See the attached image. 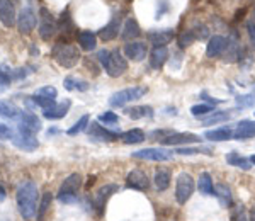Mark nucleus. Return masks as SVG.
Listing matches in <instances>:
<instances>
[{"label": "nucleus", "instance_id": "f257e3e1", "mask_svg": "<svg viewBox=\"0 0 255 221\" xmlns=\"http://www.w3.org/2000/svg\"><path fill=\"white\" fill-rule=\"evenodd\" d=\"M15 201H17V210L24 220L34 218L38 213V186L31 181H24L19 184L17 192H15Z\"/></svg>", "mask_w": 255, "mask_h": 221}, {"label": "nucleus", "instance_id": "f03ea898", "mask_svg": "<svg viewBox=\"0 0 255 221\" xmlns=\"http://www.w3.org/2000/svg\"><path fill=\"white\" fill-rule=\"evenodd\" d=\"M51 56H53V60L63 68H73L80 61L79 48L70 43H63V41L55 43V46H53V50H51Z\"/></svg>", "mask_w": 255, "mask_h": 221}, {"label": "nucleus", "instance_id": "7ed1b4c3", "mask_svg": "<svg viewBox=\"0 0 255 221\" xmlns=\"http://www.w3.org/2000/svg\"><path fill=\"white\" fill-rule=\"evenodd\" d=\"M82 187V177L80 174H70L63 182H61L60 189H58V199L63 204H73L77 203V194H79Z\"/></svg>", "mask_w": 255, "mask_h": 221}, {"label": "nucleus", "instance_id": "20e7f679", "mask_svg": "<svg viewBox=\"0 0 255 221\" xmlns=\"http://www.w3.org/2000/svg\"><path fill=\"white\" fill-rule=\"evenodd\" d=\"M146 92H148V87H143V85H133V87L123 89V91L111 96L109 106L111 108H123V106L129 104V102L145 97Z\"/></svg>", "mask_w": 255, "mask_h": 221}, {"label": "nucleus", "instance_id": "39448f33", "mask_svg": "<svg viewBox=\"0 0 255 221\" xmlns=\"http://www.w3.org/2000/svg\"><path fill=\"white\" fill-rule=\"evenodd\" d=\"M194 189H196V182H194V179H192V175L187 174V172L179 174V177H177V181H175L177 203H179L180 206L186 204L189 199L192 198V194H194Z\"/></svg>", "mask_w": 255, "mask_h": 221}, {"label": "nucleus", "instance_id": "423d86ee", "mask_svg": "<svg viewBox=\"0 0 255 221\" xmlns=\"http://www.w3.org/2000/svg\"><path fill=\"white\" fill-rule=\"evenodd\" d=\"M39 36L44 41H51V38H55V34L58 32V22L55 20V17L51 15L46 7L39 10Z\"/></svg>", "mask_w": 255, "mask_h": 221}, {"label": "nucleus", "instance_id": "0eeeda50", "mask_svg": "<svg viewBox=\"0 0 255 221\" xmlns=\"http://www.w3.org/2000/svg\"><path fill=\"white\" fill-rule=\"evenodd\" d=\"M36 20H38V15H36L34 5L32 2H27L17 15V27L20 34H31L36 27Z\"/></svg>", "mask_w": 255, "mask_h": 221}, {"label": "nucleus", "instance_id": "6e6552de", "mask_svg": "<svg viewBox=\"0 0 255 221\" xmlns=\"http://www.w3.org/2000/svg\"><path fill=\"white\" fill-rule=\"evenodd\" d=\"M106 72H108V75L113 77V79H118V77L125 75L128 72V60H126L125 53L119 50V48L111 51L109 61H108V65H106Z\"/></svg>", "mask_w": 255, "mask_h": 221}, {"label": "nucleus", "instance_id": "1a4fd4ad", "mask_svg": "<svg viewBox=\"0 0 255 221\" xmlns=\"http://www.w3.org/2000/svg\"><path fill=\"white\" fill-rule=\"evenodd\" d=\"M131 157L136 160H146V162H168L174 158V150L165 148H143L138 151H133Z\"/></svg>", "mask_w": 255, "mask_h": 221}, {"label": "nucleus", "instance_id": "9d476101", "mask_svg": "<svg viewBox=\"0 0 255 221\" xmlns=\"http://www.w3.org/2000/svg\"><path fill=\"white\" fill-rule=\"evenodd\" d=\"M119 191V186L118 184H106L99 189L96 194H94V199H92V206L96 210L97 216H102L104 215V210H106V204H108L109 198L113 194H116Z\"/></svg>", "mask_w": 255, "mask_h": 221}, {"label": "nucleus", "instance_id": "9b49d317", "mask_svg": "<svg viewBox=\"0 0 255 221\" xmlns=\"http://www.w3.org/2000/svg\"><path fill=\"white\" fill-rule=\"evenodd\" d=\"M17 122V129L20 134H36L38 131H41V119L36 114L27 112V110H22Z\"/></svg>", "mask_w": 255, "mask_h": 221}, {"label": "nucleus", "instance_id": "f8f14e48", "mask_svg": "<svg viewBox=\"0 0 255 221\" xmlns=\"http://www.w3.org/2000/svg\"><path fill=\"white\" fill-rule=\"evenodd\" d=\"M118 131H111L108 128H104V126L101 124L99 121H92L89 122V136L94 138V140H99V141H114L119 138Z\"/></svg>", "mask_w": 255, "mask_h": 221}, {"label": "nucleus", "instance_id": "ddd939ff", "mask_svg": "<svg viewBox=\"0 0 255 221\" xmlns=\"http://www.w3.org/2000/svg\"><path fill=\"white\" fill-rule=\"evenodd\" d=\"M126 187L128 189H134V191H148V187H150V179H148V175L143 170L134 169L128 174Z\"/></svg>", "mask_w": 255, "mask_h": 221}, {"label": "nucleus", "instance_id": "4468645a", "mask_svg": "<svg viewBox=\"0 0 255 221\" xmlns=\"http://www.w3.org/2000/svg\"><path fill=\"white\" fill-rule=\"evenodd\" d=\"M163 146H177V145H191V143L201 141V138L194 133H172L170 136H165L158 140Z\"/></svg>", "mask_w": 255, "mask_h": 221}, {"label": "nucleus", "instance_id": "2eb2a0df", "mask_svg": "<svg viewBox=\"0 0 255 221\" xmlns=\"http://www.w3.org/2000/svg\"><path fill=\"white\" fill-rule=\"evenodd\" d=\"M123 53H125L126 58L133 61H141L148 55V44L143 43V41H131V43H126V46L123 48Z\"/></svg>", "mask_w": 255, "mask_h": 221}, {"label": "nucleus", "instance_id": "dca6fc26", "mask_svg": "<svg viewBox=\"0 0 255 221\" xmlns=\"http://www.w3.org/2000/svg\"><path fill=\"white\" fill-rule=\"evenodd\" d=\"M223 55V61H226V63H235V61L242 58V48L240 43H238V34L235 31L232 32L230 38H226V50Z\"/></svg>", "mask_w": 255, "mask_h": 221}, {"label": "nucleus", "instance_id": "f3484780", "mask_svg": "<svg viewBox=\"0 0 255 221\" xmlns=\"http://www.w3.org/2000/svg\"><path fill=\"white\" fill-rule=\"evenodd\" d=\"M174 38H175L174 29H151L146 32V39L153 46H167Z\"/></svg>", "mask_w": 255, "mask_h": 221}, {"label": "nucleus", "instance_id": "a211bd4d", "mask_svg": "<svg viewBox=\"0 0 255 221\" xmlns=\"http://www.w3.org/2000/svg\"><path fill=\"white\" fill-rule=\"evenodd\" d=\"M250 138H255V121L244 119V121L237 122L235 131H233V140L245 141V140H250Z\"/></svg>", "mask_w": 255, "mask_h": 221}, {"label": "nucleus", "instance_id": "6ab92c4d", "mask_svg": "<svg viewBox=\"0 0 255 221\" xmlns=\"http://www.w3.org/2000/svg\"><path fill=\"white\" fill-rule=\"evenodd\" d=\"M226 50V38L225 36L215 34L209 38V43L206 46V56L208 58H218L221 56Z\"/></svg>", "mask_w": 255, "mask_h": 221}, {"label": "nucleus", "instance_id": "aec40b11", "mask_svg": "<svg viewBox=\"0 0 255 221\" xmlns=\"http://www.w3.org/2000/svg\"><path fill=\"white\" fill-rule=\"evenodd\" d=\"M119 29H121V15L116 14L113 19H111L109 24H106V26L99 31V38L102 41H113L118 38Z\"/></svg>", "mask_w": 255, "mask_h": 221}, {"label": "nucleus", "instance_id": "412c9836", "mask_svg": "<svg viewBox=\"0 0 255 221\" xmlns=\"http://www.w3.org/2000/svg\"><path fill=\"white\" fill-rule=\"evenodd\" d=\"M0 20L5 27H12L15 24L14 0H0Z\"/></svg>", "mask_w": 255, "mask_h": 221}, {"label": "nucleus", "instance_id": "4be33fe9", "mask_svg": "<svg viewBox=\"0 0 255 221\" xmlns=\"http://www.w3.org/2000/svg\"><path fill=\"white\" fill-rule=\"evenodd\" d=\"M70 108H72V101L70 99H65L63 102H60V104H55L51 109H46L43 110V116L46 117V119H61V117H65L68 114Z\"/></svg>", "mask_w": 255, "mask_h": 221}, {"label": "nucleus", "instance_id": "5701e85b", "mask_svg": "<svg viewBox=\"0 0 255 221\" xmlns=\"http://www.w3.org/2000/svg\"><path fill=\"white\" fill-rule=\"evenodd\" d=\"M167 60H168L167 46H155L153 50H151L150 56H148L150 67L153 68V70H160V68H162L163 65L167 63Z\"/></svg>", "mask_w": 255, "mask_h": 221}, {"label": "nucleus", "instance_id": "b1692460", "mask_svg": "<svg viewBox=\"0 0 255 221\" xmlns=\"http://www.w3.org/2000/svg\"><path fill=\"white\" fill-rule=\"evenodd\" d=\"M233 129L232 126H221V128L209 129L204 133V138L209 141H228L233 140Z\"/></svg>", "mask_w": 255, "mask_h": 221}, {"label": "nucleus", "instance_id": "393cba45", "mask_svg": "<svg viewBox=\"0 0 255 221\" xmlns=\"http://www.w3.org/2000/svg\"><path fill=\"white\" fill-rule=\"evenodd\" d=\"M14 146H17L19 150L24 151H34L39 146V141L34 138V134H17V136L12 138Z\"/></svg>", "mask_w": 255, "mask_h": 221}, {"label": "nucleus", "instance_id": "a878e982", "mask_svg": "<svg viewBox=\"0 0 255 221\" xmlns=\"http://www.w3.org/2000/svg\"><path fill=\"white\" fill-rule=\"evenodd\" d=\"M139 34H141V29H139L138 20L134 19V17H128L126 22H125V26H123V32H121L123 39H125V41L136 39Z\"/></svg>", "mask_w": 255, "mask_h": 221}, {"label": "nucleus", "instance_id": "bb28decb", "mask_svg": "<svg viewBox=\"0 0 255 221\" xmlns=\"http://www.w3.org/2000/svg\"><path fill=\"white\" fill-rule=\"evenodd\" d=\"M146 138V134L143 133V129L139 128H133V129H128L125 133L119 134V140L126 145H138V143H143Z\"/></svg>", "mask_w": 255, "mask_h": 221}, {"label": "nucleus", "instance_id": "cd10ccee", "mask_svg": "<svg viewBox=\"0 0 255 221\" xmlns=\"http://www.w3.org/2000/svg\"><path fill=\"white\" fill-rule=\"evenodd\" d=\"M125 114L131 119H143V117H153V108L150 106H134V108L125 109Z\"/></svg>", "mask_w": 255, "mask_h": 221}, {"label": "nucleus", "instance_id": "c85d7f7f", "mask_svg": "<svg viewBox=\"0 0 255 221\" xmlns=\"http://www.w3.org/2000/svg\"><path fill=\"white\" fill-rule=\"evenodd\" d=\"M213 196H216L221 206H225V208L232 206V201H233L232 191H230V187L226 186V184H216L215 191H213Z\"/></svg>", "mask_w": 255, "mask_h": 221}, {"label": "nucleus", "instance_id": "c756f323", "mask_svg": "<svg viewBox=\"0 0 255 221\" xmlns=\"http://www.w3.org/2000/svg\"><path fill=\"white\" fill-rule=\"evenodd\" d=\"M153 181H155V187H157L158 191H167L172 181L170 170L165 169V167H160V169H157V172H155Z\"/></svg>", "mask_w": 255, "mask_h": 221}, {"label": "nucleus", "instance_id": "7c9ffc66", "mask_svg": "<svg viewBox=\"0 0 255 221\" xmlns=\"http://www.w3.org/2000/svg\"><path fill=\"white\" fill-rule=\"evenodd\" d=\"M226 163H228V165H233V167H238V169H242V170L252 169V162H250V158L242 157L238 151H230V153L226 155Z\"/></svg>", "mask_w": 255, "mask_h": 221}, {"label": "nucleus", "instance_id": "2f4dec72", "mask_svg": "<svg viewBox=\"0 0 255 221\" xmlns=\"http://www.w3.org/2000/svg\"><path fill=\"white\" fill-rule=\"evenodd\" d=\"M230 119H232V112H228V110H215V112L209 114V116L201 117V124L211 126V124H220V122H225Z\"/></svg>", "mask_w": 255, "mask_h": 221}, {"label": "nucleus", "instance_id": "473e14b6", "mask_svg": "<svg viewBox=\"0 0 255 221\" xmlns=\"http://www.w3.org/2000/svg\"><path fill=\"white\" fill-rule=\"evenodd\" d=\"M20 114H22V110L15 104L0 99V117H5V119H19Z\"/></svg>", "mask_w": 255, "mask_h": 221}, {"label": "nucleus", "instance_id": "72a5a7b5", "mask_svg": "<svg viewBox=\"0 0 255 221\" xmlns=\"http://www.w3.org/2000/svg\"><path fill=\"white\" fill-rule=\"evenodd\" d=\"M79 44L84 51H92L97 46V38L92 31H82L79 32Z\"/></svg>", "mask_w": 255, "mask_h": 221}, {"label": "nucleus", "instance_id": "f704fd0d", "mask_svg": "<svg viewBox=\"0 0 255 221\" xmlns=\"http://www.w3.org/2000/svg\"><path fill=\"white\" fill-rule=\"evenodd\" d=\"M197 189L203 196H213V191H215V186H213V179L208 172H203L199 175V181H197Z\"/></svg>", "mask_w": 255, "mask_h": 221}, {"label": "nucleus", "instance_id": "c9c22d12", "mask_svg": "<svg viewBox=\"0 0 255 221\" xmlns=\"http://www.w3.org/2000/svg\"><path fill=\"white\" fill-rule=\"evenodd\" d=\"M51 203H53L51 192H44L43 198H41L39 206H38V221H43V220H44L46 213L49 211V208H51Z\"/></svg>", "mask_w": 255, "mask_h": 221}, {"label": "nucleus", "instance_id": "e433bc0d", "mask_svg": "<svg viewBox=\"0 0 255 221\" xmlns=\"http://www.w3.org/2000/svg\"><path fill=\"white\" fill-rule=\"evenodd\" d=\"M89 122H90L89 114H84V116H82L80 119L72 126V128L67 129V134H68V136H77L79 133H82V131H85L89 128Z\"/></svg>", "mask_w": 255, "mask_h": 221}, {"label": "nucleus", "instance_id": "4c0bfd02", "mask_svg": "<svg viewBox=\"0 0 255 221\" xmlns=\"http://www.w3.org/2000/svg\"><path fill=\"white\" fill-rule=\"evenodd\" d=\"M196 41V36H194V32H192V29H186V31H182L179 34V38H177V43H179V48H187V46H191L192 43Z\"/></svg>", "mask_w": 255, "mask_h": 221}, {"label": "nucleus", "instance_id": "58836bf2", "mask_svg": "<svg viewBox=\"0 0 255 221\" xmlns=\"http://www.w3.org/2000/svg\"><path fill=\"white\" fill-rule=\"evenodd\" d=\"M215 108H213L211 104H197V106H192L191 108V114L194 117H204V116H208L209 112H215Z\"/></svg>", "mask_w": 255, "mask_h": 221}, {"label": "nucleus", "instance_id": "ea45409f", "mask_svg": "<svg viewBox=\"0 0 255 221\" xmlns=\"http://www.w3.org/2000/svg\"><path fill=\"white\" fill-rule=\"evenodd\" d=\"M12 75H10V68L0 67V92H3L7 87H10L12 84Z\"/></svg>", "mask_w": 255, "mask_h": 221}, {"label": "nucleus", "instance_id": "a19ab883", "mask_svg": "<svg viewBox=\"0 0 255 221\" xmlns=\"http://www.w3.org/2000/svg\"><path fill=\"white\" fill-rule=\"evenodd\" d=\"M174 151L177 155H197V153L211 155V148H208V146H199V148H191V146H186V148H177Z\"/></svg>", "mask_w": 255, "mask_h": 221}, {"label": "nucleus", "instance_id": "79ce46f5", "mask_svg": "<svg viewBox=\"0 0 255 221\" xmlns=\"http://www.w3.org/2000/svg\"><path fill=\"white\" fill-rule=\"evenodd\" d=\"M238 108H254L255 106V94H245V96L235 97Z\"/></svg>", "mask_w": 255, "mask_h": 221}, {"label": "nucleus", "instance_id": "37998d69", "mask_svg": "<svg viewBox=\"0 0 255 221\" xmlns=\"http://www.w3.org/2000/svg\"><path fill=\"white\" fill-rule=\"evenodd\" d=\"M192 32H194L196 39H208L209 38V27L206 24H196L194 27H191Z\"/></svg>", "mask_w": 255, "mask_h": 221}, {"label": "nucleus", "instance_id": "c03bdc74", "mask_svg": "<svg viewBox=\"0 0 255 221\" xmlns=\"http://www.w3.org/2000/svg\"><path fill=\"white\" fill-rule=\"evenodd\" d=\"M38 96H43V97H48V99H56V96H58V91H56L53 85H44V87H41L36 91Z\"/></svg>", "mask_w": 255, "mask_h": 221}, {"label": "nucleus", "instance_id": "a18cd8bd", "mask_svg": "<svg viewBox=\"0 0 255 221\" xmlns=\"http://www.w3.org/2000/svg\"><path fill=\"white\" fill-rule=\"evenodd\" d=\"M99 121L106 122V124H116V122L119 121V116L118 114H114L113 110H106V112H102L101 116H99Z\"/></svg>", "mask_w": 255, "mask_h": 221}, {"label": "nucleus", "instance_id": "49530a36", "mask_svg": "<svg viewBox=\"0 0 255 221\" xmlns=\"http://www.w3.org/2000/svg\"><path fill=\"white\" fill-rule=\"evenodd\" d=\"M172 133H175V131L174 129H153L148 133V138H150V140H162V138H165V136H170Z\"/></svg>", "mask_w": 255, "mask_h": 221}, {"label": "nucleus", "instance_id": "de8ad7c7", "mask_svg": "<svg viewBox=\"0 0 255 221\" xmlns=\"http://www.w3.org/2000/svg\"><path fill=\"white\" fill-rule=\"evenodd\" d=\"M12 80H22L29 75V70L27 68H15V70H10Z\"/></svg>", "mask_w": 255, "mask_h": 221}, {"label": "nucleus", "instance_id": "09e8293b", "mask_svg": "<svg viewBox=\"0 0 255 221\" xmlns=\"http://www.w3.org/2000/svg\"><path fill=\"white\" fill-rule=\"evenodd\" d=\"M12 138H14V131L0 122V140H12Z\"/></svg>", "mask_w": 255, "mask_h": 221}, {"label": "nucleus", "instance_id": "8fccbe9b", "mask_svg": "<svg viewBox=\"0 0 255 221\" xmlns=\"http://www.w3.org/2000/svg\"><path fill=\"white\" fill-rule=\"evenodd\" d=\"M84 65H85V68L92 73V75H99V67H97V63L94 61L90 56H87V58L84 60Z\"/></svg>", "mask_w": 255, "mask_h": 221}, {"label": "nucleus", "instance_id": "3c124183", "mask_svg": "<svg viewBox=\"0 0 255 221\" xmlns=\"http://www.w3.org/2000/svg\"><path fill=\"white\" fill-rule=\"evenodd\" d=\"M232 221H250L249 216H247L244 206H238L237 208V211H235V215H233V220Z\"/></svg>", "mask_w": 255, "mask_h": 221}, {"label": "nucleus", "instance_id": "603ef678", "mask_svg": "<svg viewBox=\"0 0 255 221\" xmlns=\"http://www.w3.org/2000/svg\"><path fill=\"white\" fill-rule=\"evenodd\" d=\"M247 32H249V38H250V44H252V50L255 51V24L252 20L247 22Z\"/></svg>", "mask_w": 255, "mask_h": 221}, {"label": "nucleus", "instance_id": "864d4df0", "mask_svg": "<svg viewBox=\"0 0 255 221\" xmlns=\"http://www.w3.org/2000/svg\"><path fill=\"white\" fill-rule=\"evenodd\" d=\"M109 56H111V51L109 50H101V51L97 53L99 63H101L104 68H106V65H108V61H109Z\"/></svg>", "mask_w": 255, "mask_h": 221}, {"label": "nucleus", "instance_id": "5fc2aeb1", "mask_svg": "<svg viewBox=\"0 0 255 221\" xmlns=\"http://www.w3.org/2000/svg\"><path fill=\"white\" fill-rule=\"evenodd\" d=\"M90 89V84L85 80H77L75 79V91H80V92H87Z\"/></svg>", "mask_w": 255, "mask_h": 221}, {"label": "nucleus", "instance_id": "6e6d98bb", "mask_svg": "<svg viewBox=\"0 0 255 221\" xmlns=\"http://www.w3.org/2000/svg\"><path fill=\"white\" fill-rule=\"evenodd\" d=\"M63 85L67 91H75V79H73V77H67L63 82Z\"/></svg>", "mask_w": 255, "mask_h": 221}, {"label": "nucleus", "instance_id": "4d7b16f0", "mask_svg": "<svg viewBox=\"0 0 255 221\" xmlns=\"http://www.w3.org/2000/svg\"><path fill=\"white\" fill-rule=\"evenodd\" d=\"M96 181H97V177H96V175H89V182H87V186H85V189H90V187H92L94 186V184H96Z\"/></svg>", "mask_w": 255, "mask_h": 221}, {"label": "nucleus", "instance_id": "13d9d810", "mask_svg": "<svg viewBox=\"0 0 255 221\" xmlns=\"http://www.w3.org/2000/svg\"><path fill=\"white\" fill-rule=\"evenodd\" d=\"M203 99H204V101H208V102H211V104H221V101H218V99H211V97L206 96V94H203Z\"/></svg>", "mask_w": 255, "mask_h": 221}, {"label": "nucleus", "instance_id": "bf43d9fd", "mask_svg": "<svg viewBox=\"0 0 255 221\" xmlns=\"http://www.w3.org/2000/svg\"><path fill=\"white\" fill-rule=\"evenodd\" d=\"M5 198H7V192H5V189H3L2 186H0V203L5 201Z\"/></svg>", "mask_w": 255, "mask_h": 221}, {"label": "nucleus", "instance_id": "052dcab7", "mask_svg": "<svg viewBox=\"0 0 255 221\" xmlns=\"http://www.w3.org/2000/svg\"><path fill=\"white\" fill-rule=\"evenodd\" d=\"M250 221H255V208L252 210V213H250Z\"/></svg>", "mask_w": 255, "mask_h": 221}, {"label": "nucleus", "instance_id": "680f3d73", "mask_svg": "<svg viewBox=\"0 0 255 221\" xmlns=\"http://www.w3.org/2000/svg\"><path fill=\"white\" fill-rule=\"evenodd\" d=\"M56 133H58V129H49V131H48L49 136H51V134H56Z\"/></svg>", "mask_w": 255, "mask_h": 221}, {"label": "nucleus", "instance_id": "e2e57ef3", "mask_svg": "<svg viewBox=\"0 0 255 221\" xmlns=\"http://www.w3.org/2000/svg\"><path fill=\"white\" fill-rule=\"evenodd\" d=\"M250 162H252V165H255V155H252V157H250Z\"/></svg>", "mask_w": 255, "mask_h": 221}, {"label": "nucleus", "instance_id": "0e129e2a", "mask_svg": "<svg viewBox=\"0 0 255 221\" xmlns=\"http://www.w3.org/2000/svg\"><path fill=\"white\" fill-rule=\"evenodd\" d=\"M252 22L255 24V7H254V12H252Z\"/></svg>", "mask_w": 255, "mask_h": 221}]
</instances>
